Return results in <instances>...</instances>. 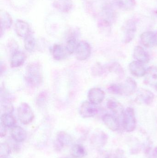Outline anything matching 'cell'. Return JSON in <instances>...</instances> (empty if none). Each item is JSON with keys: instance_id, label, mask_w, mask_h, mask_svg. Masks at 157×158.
<instances>
[{"instance_id": "1", "label": "cell", "mask_w": 157, "mask_h": 158, "mask_svg": "<svg viewBox=\"0 0 157 158\" xmlns=\"http://www.w3.org/2000/svg\"><path fill=\"white\" fill-rule=\"evenodd\" d=\"M42 79L40 66L35 64L29 65L26 75V80L28 83L33 86H37L41 82Z\"/></svg>"}, {"instance_id": "2", "label": "cell", "mask_w": 157, "mask_h": 158, "mask_svg": "<svg viewBox=\"0 0 157 158\" xmlns=\"http://www.w3.org/2000/svg\"><path fill=\"white\" fill-rule=\"evenodd\" d=\"M123 127L126 131H133L136 126V121L135 111L132 108L128 107L124 110L122 116Z\"/></svg>"}, {"instance_id": "3", "label": "cell", "mask_w": 157, "mask_h": 158, "mask_svg": "<svg viewBox=\"0 0 157 158\" xmlns=\"http://www.w3.org/2000/svg\"><path fill=\"white\" fill-rule=\"evenodd\" d=\"M18 117L19 121L24 124H28L32 122L34 115L29 105L26 103L21 104L17 111Z\"/></svg>"}, {"instance_id": "4", "label": "cell", "mask_w": 157, "mask_h": 158, "mask_svg": "<svg viewBox=\"0 0 157 158\" xmlns=\"http://www.w3.org/2000/svg\"><path fill=\"white\" fill-rule=\"evenodd\" d=\"M75 52L77 60L79 61L86 60L91 55V46L87 42L84 41L79 42L77 44Z\"/></svg>"}, {"instance_id": "5", "label": "cell", "mask_w": 157, "mask_h": 158, "mask_svg": "<svg viewBox=\"0 0 157 158\" xmlns=\"http://www.w3.org/2000/svg\"><path fill=\"white\" fill-rule=\"evenodd\" d=\"M124 43L128 44L131 42L135 36L136 31V22L133 19H129L124 26Z\"/></svg>"}, {"instance_id": "6", "label": "cell", "mask_w": 157, "mask_h": 158, "mask_svg": "<svg viewBox=\"0 0 157 158\" xmlns=\"http://www.w3.org/2000/svg\"><path fill=\"white\" fill-rule=\"evenodd\" d=\"M155 95L150 90L141 89L137 92L135 101L138 104L149 106L152 104Z\"/></svg>"}, {"instance_id": "7", "label": "cell", "mask_w": 157, "mask_h": 158, "mask_svg": "<svg viewBox=\"0 0 157 158\" xmlns=\"http://www.w3.org/2000/svg\"><path fill=\"white\" fill-rule=\"evenodd\" d=\"M98 111V108L95 104L90 101L83 102L80 108V113L82 117L85 118L94 117Z\"/></svg>"}, {"instance_id": "8", "label": "cell", "mask_w": 157, "mask_h": 158, "mask_svg": "<svg viewBox=\"0 0 157 158\" xmlns=\"http://www.w3.org/2000/svg\"><path fill=\"white\" fill-rule=\"evenodd\" d=\"M142 43L147 48H152L157 45V33L152 31L143 32L140 36Z\"/></svg>"}, {"instance_id": "9", "label": "cell", "mask_w": 157, "mask_h": 158, "mask_svg": "<svg viewBox=\"0 0 157 158\" xmlns=\"http://www.w3.org/2000/svg\"><path fill=\"white\" fill-rule=\"evenodd\" d=\"M88 100L96 105L103 102L105 97V94L103 90L98 87H94L89 90L88 94Z\"/></svg>"}, {"instance_id": "10", "label": "cell", "mask_w": 157, "mask_h": 158, "mask_svg": "<svg viewBox=\"0 0 157 158\" xmlns=\"http://www.w3.org/2000/svg\"><path fill=\"white\" fill-rule=\"evenodd\" d=\"M144 82L147 85L154 87L157 91V67L151 66L147 69L145 75Z\"/></svg>"}, {"instance_id": "11", "label": "cell", "mask_w": 157, "mask_h": 158, "mask_svg": "<svg viewBox=\"0 0 157 158\" xmlns=\"http://www.w3.org/2000/svg\"><path fill=\"white\" fill-rule=\"evenodd\" d=\"M102 119L104 124L109 130L116 131L120 129V122L116 116L106 114L103 115Z\"/></svg>"}, {"instance_id": "12", "label": "cell", "mask_w": 157, "mask_h": 158, "mask_svg": "<svg viewBox=\"0 0 157 158\" xmlns=\"http://www.w3.org/2000/svg\"><path fill=\"white\" fill-rule=\"evenodd\" d=\"M15 30L18 36L25 38L30 33L29 25L26 21L17 19L15 24Z\"/></svg>"}, {"instance_id": "13", "label": "cell", "mask_w": 157, "mask_h": 158, "mask_svg": "<svg viewBox=\"0 0 157 158\" xmlns=\"http://www.w3.org/2000/svg\"><path fill=\"white\" fill-rule=\"evenodd\" d=\"M131 74L137 77H142L145 75L147 69L142 63L138 61H133L129 65Z\"/></svg>"}, {"instance_id": "14", "label": "cell", "mask_w": 157, "mask_h": 158, "mask_svg": "<svg viewBox=\"0 0 157 158\" xmlns=\"http://www.w3.org/2000/svg\"><path fill=\"white\" fill-rule=\"evenodd\" d=\"M133 56L136 61L143 64L148 63L150 60L149 55L141 46H136L134 48Z\"/></svg>"}, {"instance_id": "15", "label": "cell", "mask_w": 157, "mask_h": 158, "mask_svg": "<svg viewBox=\"0 0 157 158\" xmlns=\"http://www.w3.org/2000/svg\"><path fill=\"white\" fill-rule=\"evenodd\" d=\"M113 3L119 9L124 11H131L135 7V0H112Z\"/></svg>"}, {"instance_id": "16", "label": "cell", "mask_w": 157, "mask_h": 158, "mask_svg": "<svg viewBox=\"0 0 157 158\" xmlns=\"http://www.w3.org/2000/svg\"><path fill=\"white\" fill-rule=\"evenodd\" d=\"M137 83L133 79L128 77L125 82L122 84L123 95L130 96L133 94L137 89Z\"/></svg>"}, {"instance_id": "17", "label": "cell", "mask_w": 157, "mask_h": 158, "mask_svg": "<svg viewBox=\"0 0 157 158\" xmlns=\"http://www.w3.org/2000/svg\"><path fill=\"white\" fill-rule=\"evenodd\" d=\"M52 53L54 59L61 60L65 59L69 55L67 52L65 46L60 44H54L52 50Z\"/></svg>"}, {"instance_id": "18", "label": "cell", "mask_w": 157, "mask_h": 158, "mask_svg": "<svg viewBox=\"0 0 157 158\" xmlns=\"http://www.w3.org/2000/svg\"><path fill=\"white\" fill-rule=\"evenodd\" d=\"M26 55L21 51H17L14 52L11 59V66L13 68H17L21 66L25 63Z\"/></svg>"}, {"instance_id": "19", "label": "cell", "mask_w": 157, "mask_h": 158, "mask_svg": "<svg viewBox=\"0 0 157 158\" xmlns=\"http://www.w3.org/2000/svg\"><path fill=\"white\" fill-rule=\"evenodd\" d=\"M107 107L115 115L122 117L124 110L123 106L119 101L113 99H109L107 103Z\"/></svg>"}, {"instance_id": "20", "label": "cell", "mask_w": 157, "mask_h": 158, "mask_svg": "<svg viewBox=\"0 0 157 158\" xmlns=\"http://www.w3.org/2000/svg\"><path fill=\"white\" fill-rule=\"evenodd\" d=\"M12 138L17 142H22L26 138V131L20 126H14L12 127L11 131Z\"/></svg>"}, {"instance_id": "21", "label": "cell", "mask_w": 157, "mask_h": 158, "mask_svg": "<svg viewBox=\"0 0 157 158\" xmlns=\"http://www.w3.org/2000/svg\"><path fill=\"white\" fill-rule=\"evenodd\" d=\"M53 6L61 12L67 13L72 9L73 2L71 0H55Z\"/></svg>"}, {"instance_id": "22", "label": "cell", "mask_w": 157, "mask_h": 158, "mask_svg": "<svg viewBox=\"0 0 157 158\" xmlns=\"http://www.w3.org/2000/svg\"><path fill=\"white\" fill-rule=\"evenodd\" d=\"M1 20V32L2 30L8 29L11 27L13 20L10 15L6 11L1 10L0 12Z\"/></svg>"}, {"instance_id": "23", "label": "cell", "mask_w": 157, "mask_h": 158, "mask_svg": "<svg viewBox=\"0 0 157 158\" xmlns=\"http://www.w3.org/2000/svg\"><path fill=\"white\" fill-rule=\"evenodd\" d=\"M1 124L6 127H13L16 123L14 117L11 113H3L1 116Z\"/></svg>"}, {"instance_id": "24", "label": "cell", "mask_w": 157, "mask_h": 158, "mask_svg": "<svg viewBox=\"0 0 157 158\" xmlns=\"http://www.w3.org/2000/svg\"><path fill=\"white\" fill-rule=\"evenodd\" d=\"M71 155L74 158H82L86 155V151L81 145L76 144L72 148Z\"/></svg>"}, {"instance_id": "25", "label": "cell", "mask_w": 157, "mask_h": 158, "mask_svg": "<svg viewBox=\"0 0 157 158\" xmlns=\"http://www.w3.org/2000/svg\"><path fill=\"white\" fill-rule=\"evenodd\" d=\"M36 46V40L31 33H29L26 38H24V46L25 49L28 52H33Z\"/></svg>"}, {"instance_id": "26", "label": "cell", "mask_w": 157, "mask_h": 158, "mask_svg": "<svg viewBox=\"0 0 157 158\" xmlns=\"http://www.w3.org/2000/svg\"><path fill=\"white\" fill-rule=\"evenodd\" d=\"M108 70L111 72H113L120 77H122L124 76V70L122 67L119 63L114 62L108 66Z\"/></svg>"}, {"instance_id": "27", "label": "cell", "mask_w": 157, "mask_h": 158, "mask_svg": "<svg viewBox=\"0 0 157 158\" xmlns=\"http://www.w3.org/2000/svg\"><path fill=\"white\" fill-rule=\"evenodd\" d=\"M77 44L78 42H77L76 39L74 37H71L69 38L66 43L65 48L69 55L75 52Z\"/></svg>"}, {"instance_id": "28", "label": "cell", "mask_w": 157, "mask_h": 158, "mask_svg": "<svg viewBox=\"0 0 157 158\" xmlns=\"http://www.w3.org/2000/svg\"><path fill=\"white\" fill-rule=\"evenodd\" d=\"M108 91L113 94L123 95L122 84H112L108 86Z\"/></svg>"}, {"instance_id": "29", "label": "cell", "mask_w": 157, "mask_h": 158, "mask_svg": "<svg viewBox=\"0 0 157 158\" xmlns=\"http://www.w3.org/2000/svg\"><path fill=\"white\" fill-rule=\"evenodd\" d=\"M99 27L102 31L106 33H109L111 31V25L110 22L106 19L100 21Z\"/></svg>"}, {"instance_id": "30", "label": "cell", "mask_w": 157, "mask_h": 158, "mask_svg": "<svg viewBox=\"0 0 157 158\" xmlns=\"http://www.w3.org/2000/svg\"><path fill=\"white\" fill-rule=\"evenodd\" d=\"M1 110H3L4 113H12L14 110L13 105L8 101L4 102L1 104Z\"/></svg>"}, {"instance_id": "31", "label": "cell", "mask_w": 157, "mask_h": 158, "mask_svg": "<svg viewBox=\"0 0 157 158\" xmlns=\"http://www.w3.org/2000/svg\"><path fill=\"white\" fill-rule=\"evenodd\" d=\"M114 158H126L123 151L119 150L114 154Z\"/></svg>"}, {"instance_id": "32", "label": "cell", "mask_w": 157, "mask_h": 158, "mask_svg": "<svg viewBox=\"0 0 157 158\" xmlns=\"http://www.w3.org/2000/svg\"><path fill=\"white\" fill-rule=\"evenodd\" d=\"M152 158H157V147L153 151Z\"/></svg>"}]
</instances>
